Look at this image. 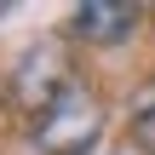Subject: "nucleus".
I'll return each mask as SVG.
<instances>
[{
    "mask_svg": "<svg viewBox=\"0 0 155 155\" xmlns=\"http://www.w3.org/2000/svg\"><path fill=\"white\" fill-rule=\"evenodd\" d=\"M35 150L40 155H86L104 138V98L86 86V81H69L29 127Z\"/></svg>",
    "mask_w": 155,
    "mask_h": 155,
    "instance_id": "nucleus-1",
    "label": "nucleus"
},
{
    "mask_svg": "<svg viewBox=\"0 0 155 155\" xmlns=\"http://www.w3.org/2000/svg\"><path fill=\"white\" fill-rule=\"evenodd\" d=\"M69 81H81V75H75V63L63 58V46L40 40V46H29V52L17 58V69H12V98H17V104L29 109V121H35Z\"/></svg>",
    "mask_w": 155,
    "mask_h": 155,
    "instance_id": "nucleus-2",
    "label": "nucleus"
},
{
    "mask_svg": "<svg viewBox=\"0 0 155 155\" xmlns=\"http://www.w3.org/2000/svg\"><path fill=\"white\" fill-rule=\"evenodd\" d=\"M132 144H138L144 155H155V98L138 109V115H132Z\"/></svg>",
    "mask_w": 155,
    "mask_h": 155,
    "instance_id": "nucleus-4",
    "label": "nucleus"
},
{
    "mask_svg": "<svg viewBox=\"0 0 155 155\" xmlns=\"http://www.w3.org/2000/svg\"><path fill=\"white\" fill-rule=\"evenodd\" d=\"M132 29H138V6H121V0H86V6H75L69 23H63V35L81 40V46H115V40H127Z\"/></svg>",
    "mask_w": 155,
    "mask_h": 155,
    "instance_id": "nucleus-3",
    "label": "nucleus"
},
{
    "mask_svg": "<svg viewBox=\"0 0 155 155\" xmlns=\"http://www.w3.org/2000/svg\"><path fill=\"white\" fill-rule=\"evenodd\" d=\"M0 17H6V0H0Z\"/></svg>",
    "mask_w": 155,
    "mask_h": 155,
    "instance_id": "nucleus-5",
    "label": "nucleus"
}]
</instances>
